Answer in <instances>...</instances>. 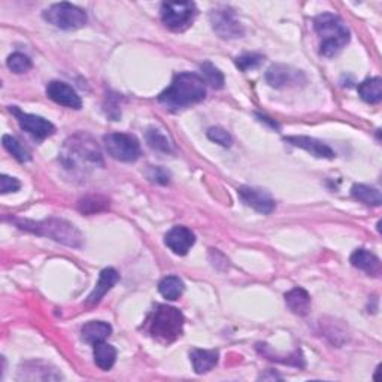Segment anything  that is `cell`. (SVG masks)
Returning a JSON list of instances; mask_svg holds the SVG:
<instances>
[{
	"label": "cell",
	"mask_w": 382,
	"mask_h": 382,
	"mask_svg": "<svg viewBox=\"0 0 382 382\" xmlns=\"http://www.w3.org/2000/svg\"><path fill=\"white\" fill-rule=\"evenodd\" d=\"M145 137H146L148 145H150L153 150L162 151V153H171L172 151V145H171L169 137H167L163 133V130H160V128H148Z\"/></svg>",
	"instance_id": "d4e9b609"
},
{
	"label": "cell",
	"mask_w": 382,
	"mask_h": 382,
	"mask_svg": "<svg viewBox=\"0 0 382 382\" xmlns=\"http://www.w3.org/2000/svg\"><path fill=\"white\" fill-rule=\"evenodd\" d=\"M148 178H150L153 182L157 184H167L171 180V175L167 173L163 167H154L151 166L150 169H148Z\"/></svg>",
	"instance_id": "d6a6232c"
},
{
	"label": "cell",
	"mask_w": 382,
	"mask_h": 382,
	"mask_svg": "<svg viewBox=\"0 0 382 382\" xmlns=\"http://www.w3.org/2000/svg\"><path fill=\"white\" fill-rule=\"evenodd\" d=\"M351 194H352L354 199H357L359 202L367 204V207L378 208V207H381V203H382L381 191L378 189L370 187V185H365V184L352 185Z\"/></svg>",
	"instance_id": "7402d4cb"
},
{
	"label": "cell",
	"mask_w": 382,
	"mask_h": 382,
	"mask_svg": "<svg viewBox=\"0 0 382 382\" xmlns=\"http://www.w3.org/2000/svg\"><path fill=\"white\" fill-rule=\"evenodd\" d=\"M351 265L357 267L363 272H366L369 276H379L381 275V260L367 249H356L351 254Z\"/></svg>",
	"instance_id": "2e32d148"
},
{
	"label": "cell",
	"mask_w": 382,
	"mask_h": 382,
	"mask_svg": "<svg viewBox=\"0 0 382 382\" xmlns=\"http://www.w3.org/2000/svg\"><path fill=\"white\" fill-rule=\"evenodd\" d=\"M284 141L287 144H290L293 146L302 148V150L307 151L309 154H312L314 157L318 158H334V153L329 145H325L324 142L318 141V139L315 137H309V136H287L284 137Z\"/></svg>",
	"instance_id": "9a60e30c"
},
{
	"label": "cell",
	"mask_w": 382,
	"mask_h": 382,
	"mask_svg": "<svg viewBox=\"0 0 382 382\" xmlns=\"http://www.w3.org/2000/svg\"><path fill=\"white\" fill-rule=\"evenodd\" d=\"M266 81L270 87L283 88L287 86H296L300 81H305V75L300 70L285 66V64H274L266 72Z\"/></svg>",
	"instance_id": "5bb4252c"
},
{
	"label": "cell",
	"mask_w": 382,
	"mask_h": 382,
	"mask_svg": "<svg viewBox=\"0 0 382 382\" xmlns=\"http://www.w3.org/2000/svg\"><path fill=\"white\" fill-rule=\"evenodd\" d=\"M9 111L15 115L18 124L27 132L29 135H32L36 139H45L51 135H54L55 127L51 123V121L45 120L44 117L35 115V114H27L23 113L21 109H18L17 106H9Z\"/></svg>",
	"instance_id": "30bf717a"
},
{
	"label": "cell",
	"mask_w": 382,
	"mask_h": 382,
	"mask_svg": "<svg viewBox=\"0 0 382 382\" xmlns=\"http://www.w3.org/2000/svg\"><path fill=\"white\" fill-rule=\"evenodd\" d=\"M208 137L212 142H216L221 146H230L231 145V136L227 130L221 127H211L208 130Z\"/></svg>",
	"instance_id": "4dcf8cb0"
},
{
	"label": "cell",
	"mask_w": 382,
	"mask_h": 382,
	"mask_svg": "<svg viewBox=\"0 0 382 382\" xmlns=\"http://www.w3.org/2000/svg\"><path fill=\"white\" fill-rule=\"evenodd\" d=\"M194 242H195L194 233L184 226H176V227L171 229L164 236L166 247L169 248L176 256L187 254L189 251L193 248Z\"/></svg>",
	"instance_id": "4fadbf2b"
},
{
	"label": "cell",
	"mask_w": 382,
	"mask_h": 382,
	"mask_svg": "<svg viewBox=\"0 0 382 382\" xmlns=\"http://www.w3.org/2000/svg\"><path fill=\"white\" fill-rule=\"evenodd\" d=\"M211 24L222 39H238L245 33L244 26L236 18L231 8H218L209 14Z\"/></svg>",
	"instance_id": "9c48e42d"
},
{
	"label": "cell",
	"mask_w": 382,
	"mask_h": 382,
	"mask_svg": "<svg viewBox=\"0 0 382 382\" xmlns=\"http://www.w3.org/2000/svg\"><path fill=\"white\" fill-rule=\"evenodd\" d=\"M285 303L292 312L299 316H305L311 311V296L300 287H296L285 294Z\"/></svg>",
	"instance_id": "d6986e66"
},
{
	"label": "cell",
	"mask_w": 382,
	"mask_h": 382,
	"mask_svg": "<svg viewBox=\"0 0 382 382\" xmlns=\"http://www.w3.org/2000/svg\"><path fill=\"white\" fill-rule=\"evenodd\" d=\"M314 29L320 39V54L324 57H333L341 52L350 42V29L342 18L324 12L314 18Z\"/></svg>",
	"instance_id": "3957f363"
},
{
	"label": "cell",
	"mask_w": 382,
	"mask_h": 382,
	"mask_svg": "<svg viewBox=\"0 0 382 382\" xmlns=\"http://www.w3.org/2000/svg\"><path fill=\"white\" fill-rule=\"evenodd\" d=\"M106 153L118 162L132 163L141 155V144L133 135L109 133L104 137Z\"/></svg>",
	"instance_id": "ba28073f"
},
{
	"label": "cell",
	"mask_w": 382,
	"mask_h": 382,
	"mask_svg": "<svg viewBox=\"0 0 382 382\" xmlns=\"http://www.w3.org/2000/svg\"><path fill=\"white\" fill-rule=\"evenodd\" d=\"M6 64H8L9 70H12L14 73H18V75H20V73L29 72L33 66L32 60L21 52H14L12 55H9Z\"/></svg>",
	"instance_id": "83f0119b"
},
{
	"label": "cell",
	"mask_w": 382,
	"mask_h": 382,
	"mask_svg": "<svg viewBox=\"0 0 382 382\" xmlns=\"http://www.w3.org/2000/svg\"><path fill=\"white\" fill-rule=\"evenodd\" d=\"M359 95L360 97L367 102V104H379L382 100V81L381 78H370L363 81L359 86Z\"/></svg>",
	"instance_id": "603a6c76"
},
{
	"label": "cell",
	"mask_w": 382,
	"mask_h": 382,
	"mask_svg": "<svg viewBox=\"0 0 382 382\" xmlns=\"http://www.w3.org/2000/svg\"><path fill=\"white\" fill-rule=\"evenodd\" d=\"M15 225L26 230L35 233L38 236L52 239L59 244L68 245L72 248H78L82 245L81 231L66 220L50 218L44 221H30V220H14Z\"/></svg>",
	"instance_id": "277c9868"
},
{
	"label": "cell",
	"mask_w": 382,
	"mask_h": 382,
	"mask_svg": "<svg viewBox=\"0 0 382 382\" xmlns=\"http://www.w3.org/2000/svg\"><path fill=\"white\" fill-rule=\"evenodd\" d=\"M111 332H113V327L108 323H104V321H90L87 323L86 325H84L82 330H81V336H82V341L87 342V343H97V342H102L105 341Z\"/></svg>",
	"instance_id": "ffe728a7"
},
{
	"label": "cell",
	"mask_w": 382,
	"mask_h": 382,
	"mask_svg": "<svg viewBox=\"0 0 382 382\" xmlns=\"http://www.w3.org/2000/svg\"><path fill=\"white\" fill-rule=\"evenodd\" d=\"M162 21L173 32H182L191 26L198 8L193 2H164L162 5Z\"/></svg>",
	"instance_id": "52a82bcc"
},
{
	"label": "cell",
	"mask_w": 382,
	"mask_h": 382,
	"mask_svg": "<svg viewBox=\"0 0 382 382\" xmlns=\"http://www.w3.org/2000/svg\"><path fill=\"white\" fill-rule=\"evenodd\" d=\"M21 184L17 178H12V176L2 175L0 176V193L8 194V193H15L20 190Z\"/></svg>",
	"instance_id": "1f68e13d"
},
{
	"label": "cell",
	"mask_w": 382,
	"mask_h": 382,
	"mask_svg": "<svg viewBox=\"0 0 382 382\" xmlns=\"http://www.w3.org/2000/svg\"><path fill=\"white\" fill-rule=\"evenodd\" d=\"M200 70H202L203 81L209 84L212 88L220 90L225 87V75H222V72L218 68L213 66L211 61H204L200 66Z\"/></svg>",
	"instance_id": "484cf974"
},
{
	"label": "cell",
	"mask_w": 382,
	"mask_h": 382,
	"mask_svg": "<svg viewBox=\"0 0 382 382\" xmlns=\"http://www.w3.org/2000/svg\"><path fill=\"white\" fill-rule=\"evenodd\" d=\"M158 292L167 300H178L184 293V283L178 276H166L158 284Z\"/></svg>",
	"instance_id": "cb8c5ba5"
},
{
	"label": "cell",
	"mask_w": 382,
	"mask_h": 382,
	"mask_svg": "<svg viewBox=\"0 0 382 382\" xmlns=\"http://www.w3.org/2000/svg\"><path fill=\"white\" fill-rule=\"evenodd\" d=\"M108 204V202L102 198H96V195H93V198H86L79 202V211L86 212V213H91V212H97L102 211Z\"/></svg>",
	"instance_id": "f1b7e54d"
},
{
	"label": "cell",
	"mask_w": 382,
	"mask_h": 382,
	"mask_svg": "<svg viewBox=\"0 0 382 382\" xmlns=\"http://www.w3.org/2000/svg\"><path fill=\"white\" fill-rule=\"evenodd\" d=\"M2 142H3V146H5V150L9 153V154H12L15 160H18L20 163H26V162H30V153L26 150V148L17 141L15 137L12 136H9V135H5L3 139H2Z\"/></svg>",
	"instance_id": "4316f807"
},
{
	"label": "cell",
	"mask_w": 382,
	"mask_h": 382,
	"mask_svg": "<svg viewBox=\"0 0 382 382\" xmlns=\"http://www.w3.org/2000/svg\"><path fill=\"white\" fill-rule=\"evenodd\" d=\"M93 354H95L96 365L102 370H111L115 365L117 350L113 347V345L106 343L105 341L95 343V351H93Z\"/></svg>",
	"instance_id": "44dd1931"
},
{
	"label": "cell",
	"mask_w": 382,
	"mask_h": 382,
	"mask_svg": "<svg viewBox=\"0 0 382 382\" xmlns=\"http://www.w3.org/2000/svg\"><path fill=\"white\" fill-rule=\"evenodd\" d=\"M60 162L75 175H87L96 167H104L100 148L87 133H77L64 142L60 151Z\"/></svg>",
	"instance_id": "6da1fadb"
},
{
	"label": "cell",
	"mask_w": 382,
	"mask_h": 382,
	"mask_svg": "<svg viewBox=\"0 0 382 382\" xmlns=\"http://www.w3.org/2000/svg\"><path fill=\"white\" fill-rule=\"evenodd\" d=\"M238 194L240 200L244 202L247 207L253 208L254 211L263 213V216H269L275 211L276 203L272 195L262 189L254 187H240L238 190Z\"/></svg>",
	"instance_id": "8fae6325"
},
{
	"label": "cell",
	"mask_w": 382,
	"mask_h": 382,
	"mask_svg": "<svg viewBox=\"0 0 382 382\" xmlns=\"http://www.w3.org/2000/svg\"><path fill=\"white\" fill-rule=\"evenodd\" d=\"M262 63H263V55H260V54H244L236 59V66L244 72H247L249 69H254Z\"/></svg>",
	"instance_id": "f546056e"
},
{
	"label": "cell",
	"mask_w": 382,
	"mask_h": 382,
	"mask_svg": "<svg viewBox=\"0 0 382 382\" xmlns=\"http://www.w3.org/2000/svg\"><path fill=\"white\" fill-rule=\"evenodd\" d=\"M120 279V275L115 269L113 267H108V269H104L100 272V276H99V283L96 284L95 290L91 292V294L88 296L87 299V303L88 305H97L102 299H104L105 294L113 288Z\"/></svg>",
	"instance_id": "e0dca14e"
},
{
	"label": "cell",
	"mask_w": 382,
	"mask_h": 382,
	"mask_svg": "<svg viewBox=\"0 0 382 382\" xmlns=\"http://www.w3.org/2000/svg\"><path fill=\"white\" fill-rule=\"evenodd\" d=\"M207 97V82L198 73L182 72L173 77V81L160 96L158 102L172 111L200 104Z\"/></svg>",
	"instance_id": "7a4b0ae2"
},
{
	"label": "cell",
	"mask_w": 382,
	"mask_h": 382,
	"mask_svg": "<svg viewBox=\"0 0 382 382\" xmlns=\"http://www.w3.org/2000/svg\"><path fill=\"white\" fill-rule=\"evenodd\" d=\"M44 18L61 30H77L87 24L86 11L68 2L51 5L44 11Z\"/></svg>",
	"instance_id": "8992f818"
},
{
	"label": "cell",
	"mask_w": 382,
	"mask_h": 382,
	"mask_svg": "<svg viewBox=\"0 0 382 382\" xmlns=\"http://www.w3.org/2000/svg\"><path fill=\"white\" fill-rule=\"evenodd\" d=\"M220 354L216 350H193L190 352V359L195 374H207L217 366Z\"/></svg>",
	"instance_id": "ac0fdd59"
},
{
	"label": "cell",
	"mask_w": 382,
	"mask_h": 382,
	"mask_svg": "<svg viewBox=\"0 0 382 382\" xmlns=\"http://www.w3.org/2000/svg\"><path fill=\"white\" fill-rule=\"evenodd\" d=\"M184 315L176 307L158 305L151 315L148 330L150 334L162 343H172L182 334Z\"/></svg>",
	"instance_id": "5b68a950"
},
{
	"label": "cell",
	"mask_w": 382,
	"mask_h": 382,
	"mask_svg": "<svg viewBox=\"0 0 382 382\" xmlns=\"http://www.w3.org/2000/svg\"><path fill=\"white\" fill-rule=\"evenodd\" d=\"M46 96H48L55 104L66 106L70 109H81L82 100L78 93L73 90L66 82L51 81L46 87Z\"/></svg>",
	"instance_id": "7c38bea8"
}]
</instances>
